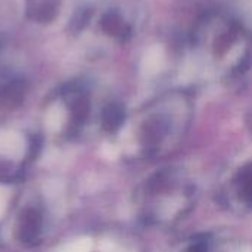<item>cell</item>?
I'll return each mask as SVG.
<instances>
[{"label": "cell", "instance_id": "obj_1", "mask_svg": "<svg viewBox=\"0 0 252 252\" xmlns=\"http://www.w3.org/2000/svg\"><path fill=\"white\" fill-rule=\"evenodd\" d=\"M195 62L208 74L227 78L245 71L252 59V32L236 18L211 12L204 15L190 34Z\"/></svg>", "mask_w": 252, "mask_h": 252}, {"label": "cell", "instance_id": "obj_2", "mask_svg": "<svg viewBox=\"0 0 252 252\" xmlns=\"http://www.w3.org/2000/svg\"><path fill=\"white\" fill-rule=\"evenodd\" d=\"M193 120V102L185 90H170L154 97L140 111L133 128L134 154L152 161L174 152L185 140Z\"/></svg>", "mask_w": 252, "mask_h": 252}, {"label": "cell", "instance_id": "obj_3", "mask_svg": "<svg viewBox=\"0 0 252 252\" xmlns=\"http://www.w3.org/2000/svg\"><path fill=\"white\" fill-rule=\"evenodd\" d=\"M196 202V188L180 168H164L146 182L142 192L145 219L152 226H171L189 214Z\"/></svg>", "mask_w": 252, "mask_h": 252}, {"label": "cell", "instance_id": "obj_4", "mask_svg": "<svg viewBox=\"0 0 252 252\" xmlns=\"http://www.w3.org/2000/svg\"><path fill=\"white\" fill-rule=\"evenodd\" d=\"M223 205L235 214L252 213V164L236 168L220 189Z\"/></svg>", "mask_w": 252, "mask_h": 252}, {"label": "cell", "instance_id": "obj_5", "mask_svg": "<svg viewBox=\"0 0 252 252\" xmlns=\"http://www.w3.org/2000/svg\"><path fill=\"white\" fill-rule=\"evenodd\" d=\"M171 252H236V250L229 239L214 235H202L185 239Z\"/></svg>", "mask_w": 252, "mask_h": 252}, {"label": "cell", "instance_id": "obj_6", "mask_svg": "<svg viewBox=\"0 0 252 252\" xmlns=\"http://www.w3.org/2000/svg\"><path fill=\"white\" fill-rule=\"evenodd\" d=\"M61 0H28V16L40 24L50 22L59 12Z\"/></svg>", "mask_w": 252, "mask_h": 252}, {"label": "cell", "instance_id": "obj_7", "mask_svg": "<svg viewBox=\"0 0 252 252\" xmlns=\"http://www.w3.org/2000/svg\"><path fill=\"white\" fill-rule=\"evenodd\" d=\"M24 140L16 136L0 139V155L6 158H21L24 155Z\"/></svg>", "mask_w": 252, "mask_h": 252}, {"label": "cell", "instance_id": "obj_8", "mask_svg": "<svg viewBox=\"0 0 252 252\" xmlns=\"http://www.w3.org/2000/svg\"><path fill=\"white\" fill-rule=\"evenodd\" d=\"M6 204H7V193L0 188V219H1V216L4 214Z\"/></svg>", "mask_w": 252, "mask_h": 252}]
</instances>
